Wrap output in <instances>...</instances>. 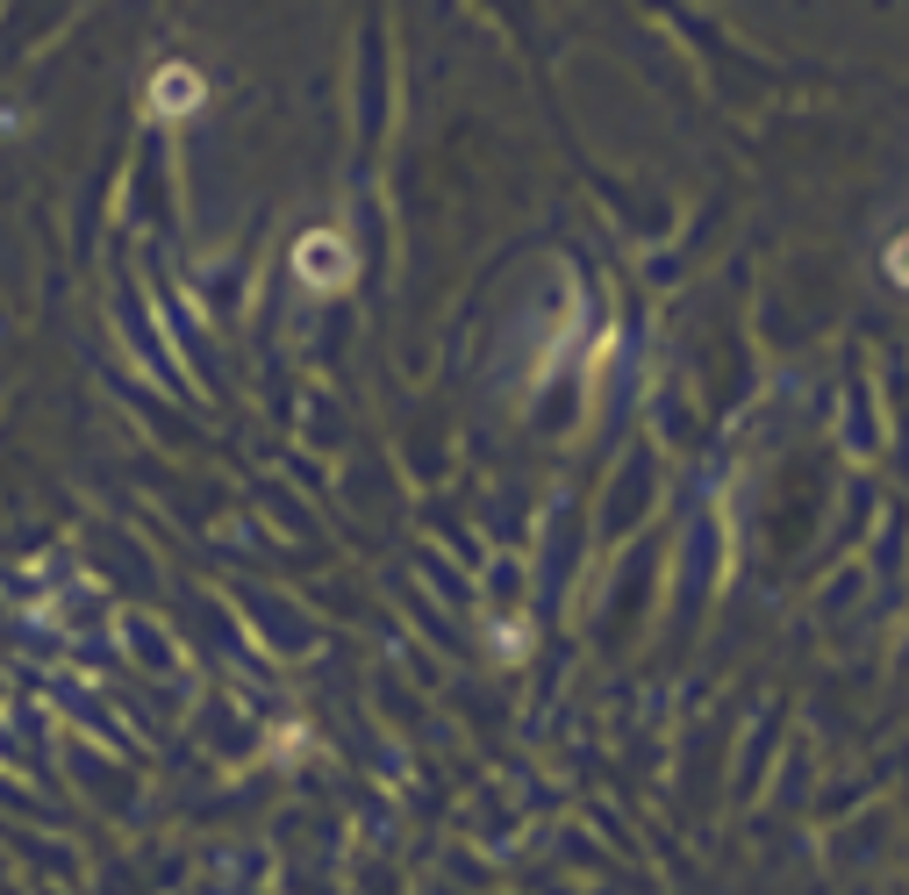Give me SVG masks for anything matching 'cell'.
I'll use <instances>...</instances> for the list:
<instances>
[{"label": "cell", "mask_w": 909, "mask_h": 895, "mask_svg": "<svg viewBox=\"0 0 909 895\" xmlns=\"http://www.w3.org/2000/svg\"><path fill=\"white\" fill-rule=\"evenodd\" d=\"M902 251H895V279H909V237H895Z\"/></svg>", "instance_id": "cell-1"}]
</instances>
